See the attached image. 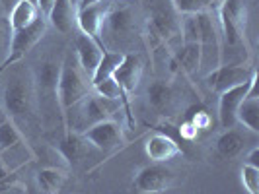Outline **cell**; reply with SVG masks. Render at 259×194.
<instances>
[{
    "instance_id": "obj_33",
    "label": "cell",
    "mask_w": 259,
    "mask_h": 194,
    "mask_svg": "<svg viewBox=\"0 0 259 194\" xmlns=\"http://www.w3.org/2000/svg\"><path fill=\"white\" fill-rule=\"evenodd\" d=\"M27 2H31V4H35V2H37V0H27Z\"/></svg>"
},
{
    "instance_id": "obj_22",
    "label": "cell",
    "mask_w": 259,
    "mask_h": 194,
    "mask_svg": "<svg viewBox=\"0 0 259 194\" xmlns=\"http://www.w3.org/2000/svg\"><path fill=\"white\" fill-rule=\"evenodd\" d=\"M123 56H125V52L104 51L100 64H98L96 72H94V74H92V78H90L92 86H94V84H98V82H104V80H107V78L113 76V72L117 70V66L123 62Z\"/></svg>"
},
{
    "instance_id": "obj_26",
    "label": "cell",
    "mask_w": 259,
    "mask_h": 194,
    "mask_svg": "<svg viewBox=\"0 0 259 194\" xmlns=\"http://www.w3.org/2000/svg\"><path fill=\"white\" fill-rule=\"evenodd\" d=\"M12 26H10V20L8 16H0V70L4 68L8 56H10V47H12Z\"/></svg>"
},
{
    "instance_id": "obj_29",
    "label": "cell",
    "mask_w": 259,
    "mask_h": 194,
    "mask_svg": "<svg viewBox=\"0 0 259 194\" xmlns=\"http://www.w3.org/2000/svg\"><path fill=\"white\" fill-rule=\"evenodd\" d=\"M247 165H253V167H259V148H251V152L247 155Z\"/></svg>"
},
{
    "instance_id": "obj_3",
    "label": "cell",
    "mask_w": 259,
    "mask_h": 194,
    "mask_svg": "<svg viewBox=\"0 0 259 194\" xmlns=\"http://www.w3.org/2000/svg\"><path fill=\"white\" fill-rule=\"evenodd\" d=\"M90 93H94L90 76L80 68L76 54L66 52L61 60V74H59V86H57L61 115H65L70 107L86 99Z\"/></svg>"
},
{
    "instance_id": "obj_24",
    "label": "cell",
    "mask_w": 259,
    "mask_h": 194,
    "mask_svg": "<svg viewBox=\"0 0 259 194\" xmlns=\"http://www.w3.org/2000/svg\"><path fill=\"white\" fill-rule=\"evenodd\" d=\"M178 16H195L203 12H217L214 0H169Z\"/></svg>"
},
{
    "instance_id": "obj_4",
    "label": "cell",
    "mask_w": 259,
    "mask_h": 194,
    "mask_svg": "<svg viewBox=\"0 0 259 194\" xmlns=\"http://www.w3.org/2000/svg\"><path fill=\"white\" fill-rule=\"evenodd\" d=\"M199 22V49H201V64L199 74H210L222 64L221 60V29L217 12L197 14Z\"/></svg>"
},
{
    "instance_id": "obj_13",
    "label": "cell",
    "mask_w": 259,
    "mask_h": 194,
    "mask_svg": "<svg viewBox=\"0 0 259 194\" xmlns=\"http://www.w3.org/2000/svg\"><path fill=\"white\" fill-rule=\"evenodd\" d=\"M143 70H144L143 58L139 54H135V52H127L123 56V62L117 66V70L113 72L111 78L119 84V88L123 90V93L129 97L139 88L141 78H143Z\"/></svg>"
},
{
    "instance_id": "obj_9",
    "label": "cell",
    "mask_w": 259,
    "mask_h": 194,
    "mask_svg": "<svg viewBox=\"0 0 259 194\" xmlns=\"http://www.w3.org/2000/svg\"><path fill=\"white\" fill-rule=\"evenodd\" d=\"M257 86V74L249 78L247 82L230 88V90L222 91L221 97H219V122L224 130L236 128V113H238V107L240 103L247 97V93Z\"/></svg>"
},
{
    "instance_id": "obj_5",
    "label": "cell",
    "mask_w": 259,
    "mask_h": 194,
    "mask_svg": "<svg viewBox=\"0 0 259 194\" xmlns=\"http://www.w3.org/2000/svg\"><path fill=\"white\" fill-rule=\"evenodd\" d=\"M33 72V84H35V97H37V109H49L59 111V97H57V86H59V74H61V62L45 58L37 64ZM63 116V115H61Z\"/></svg>"
},
{
    "instance_id": "obj_32",
    "label": "cell",
    "mask_w": 259,
    "mask_h": 194,
    "mask_svg": "<svg viewBox=\"0 0 259 194\" xmlns=\"http://www.w3.org/2000/svg\"><path fill=\"white\" fill-rule=\"evenodd\" d=\"M70 4L76 6V8H80V0H70Z\"/></svg>"
},
{
    "instance_id": "obj_1",
    "label": "cell",
    "mask_w": 259,
    "mask_h": 194,
    "mask_svg": "<svg viewBox=\"0 0 259 194\" xmlns=\"http://www.w3.org/2000/svg\"><path fill=\"white\" fill-rule=\"evenodd\" d=\"M2 105L8 118L18 126V122H29L37 113V97L33 72L26 66H18L10 70V76L4 84Z\"/></svg>"
},
{
    "instance_id": "obj_2",
    "label": "cell",
    "mask_w": 259,
    "mask_h": 194,
    "mask_svg": "<svg viewBox=\"0 0 259 194\" xmlns=\"http://www.w3.org/2000/svg\"><path fill=\"white\" fill-rule=\"evenodd\" d=\"M121 107L123 105L119 101H111V99L100 97L96 93H90L86 99H82L80 103L70 107L63 115L65 132L82 134L86 128H90L102 120H111L117 111H121Z\"/></svg>"
},
{
    "instance_id": "obj_28",
    "label": "cell",
    "mask_w": 259,
    "mask_h": 194,
    "mask_svg": "<svg viewBox=\"0 0 259 194\" xmlns=\"http://www.w3.org/2000/svg\"><path fill=\"white\" fill-rule=\"evenodd\" d=\"M53 4H55V0H37L35 2V6H37L39 14L43 16V18H47L49 16V12H51Z\"/></svg>"
},
{
    "instance_id": "obj_7",
    "label": "cell",
    "mask_w": 259,
    "mask_h": 194,
    "mask_svg": "<svg viewBox=\"0 0 259 194\" xmlns=\"http://www.w3.org/2000/svg\"><path fill=\"white\" fill-rule=\"evenodd\" d=\"M47 27H49L47 18L39 16L33 24H29V26L24 27V29H20V31H14L12 47H10V56H8V60H6L4 68H10L12 64H18L27 52L31 51L39 41L45 37ZM4 68H2V70H4Z\"/></svg>"
},
{
    "instance_id": "obj_20",
    "label": "cell",
    "mask_w": 259,
    "mask_h": 194,
    "mask_svg": "<svg viewBox=\"0 0 259 194\" xmlns=\"http://www.w3.org/2000/svg\"><path fill=\"white\" fill-rule=\"evenodd\" d=\"M246 136L236 128L224 130L219 140H217V152L226 157V159H234L246 150Z\"/></svg>"
},
{
    "instance_id": "obj_15",
    "label": "cell",
    "mask_w": 259,
    "mask_h": 194,
    "mask_svg": "<svg viewBox=\"0 0 259 194\" xmlns=\"http://www.w3.org/2000/svg\"><path fill=\"white\" fill-rule=\"evenodd\" d=\"M104 49L102 45H98L94 39H90L84 33H78L76 41H74V54H76V60L80 68L92 78V74L96 72V68L102 60V54H104Z\"/></svg>"
},
{
    "instance_id": "obj_21",
    "label": "cell",
    "mask_w": 259,
    "mask_h": 194,
    "mask_svg": "<svg viewBox=\"0 0 259 194\" xmlns=\"http://www.w3.org/2000/svg\"><path fill=\"white\" fill-rule=\"evenodd\" d=\"M39 16H41V14H39L35 4H31V2H27V0H20L12 8V12L8 14V20H10L12 31H20V29L27 27L29 24H33Z\"/></svg>"
},
{
    "instance_id": "obj_14",
    "label": "cell",
    "mask_w": 259,
    "mask_h": 194,
    "mask_svg": "<svg viewBox=\"0 0 259 194\" xmlns=\"http://www.w3.org/2000/svg\"><path fill=\"white\" fill-rule=\"evenodd\" d=\"M92 150H96V148L78 132H65L63 140L57 144V154L72 167L80 165L90 155Z\"/></svg>"
},
{
    "instance_id": "obj_6",
    "label": "cell",
    "mask_w": 259,
    "mask_h": 194,
    "mask_svg": "<svg viewBox=\"0 0 259 194\" xmlns=\"http://www.w3.org/2000/svg\"><path fill=\"white\" fill-rule=\"evenodd\" d=\"M178 182V175L166 163H150L139 169L131 182V190L135 194H158L169 190Z\"/></svg>"
},
{
    "instance_id": "obj_10",
    "label": "cell",
    "mask_w": 259,
    "mask_h": 194,
    "mask_svg": "<svg viewBox=\"0 0 259 194\" xmlns=\"http://www.w3.org/2000/svg\"><path fill=\"white\" fill-rule=\"evenodd\" d=\"M253 74H257V72L249 64H221L217 70H212L210 74L205 76V82L214 93L221 95L222 91L247 82Z\"/></svg>"
},
{
    "instance_id": "obj_34",
    "label": "cell",
    "mask_w": 259,
    "mask_h": 194,
    "mask_svg": "<svg viewBox=\"0 0 259 194\" xmlns=\"http://www.w3.org/2000/svg\"><path fill=\"white\" fill-rule=\"evenodd\" d=\"M0 16H2V8H0Z\"/></svg>"
},
{
    "instance_id": "obj_16",
    "label": "cell",
    "mask_w": 259,
    "mask_h": 194,
    "mask_svg": "<svg viewBox=\"0 0 259 194\" xmlns=\"http://www.w3.org/2000/svg\"><path fill=\"white\" fill-rule=\"evenodd\" d=\"M144 152L150 157L152 163H166L169 159H174L176 155L182 154V148L176 144L171 136L164 134V132H154L144 144Z\"/></svg>"
},
{
    "instance_id": "obj_25",
    "label": "cell",
    "mask_w": 259,
    "mask_h": 194,
    "mask_svg": "<svg viewBox=\"0 0 259 194\" xmlns=\"http://www.w3.org/2000/svg\"><path fill=\"white\" fill-rule=\"evenodd\" d=\"M24 140L26 138H24L22 130L18 128L10 118H6V120L0 122V155L6 154L12 148H16L18 144H22Z\"/></svg>"
},
{
    "instance_id": "obj_11",
    "label": "cell",
    "mask_w": 259,
    "mask_h": 194,
    "mask_svg": "<svg viewBox=\"0 0 259 194\" xmlns=\"http://www.w3.org/2000/svg\"><path fill=\"white\" fill-rule=\"evenodd\" d=\"M82 136L100 152H111V150H115L123 144V128L113 118L111 120H102V122L94 124L90 128H86L82 132Z\"/></svg>"
},
{
    "instance_id": "obj_8",
    "label": "cell",
    "mask_w": 259,
    "mask_h": 194,
    "mask_svg": "<svg viewBox=\"0 0 259 194\" xmlns=\"http://www.w3.org/2000/svg\"><path fill=\"white\" fill-rule=\"evenodd\" d=\"M111 8H113V0H96L88 6L80 8L76 14V27L80 29V33L94 39L104 49L105 43L102 39V27H104L105 18Z\"/></svg>"
},
{
    "instance_id": "obj_18",
    "label": "cell",
    "mask_w": 259,
    "mask_h": 194,
    "mask_svg": "<svg viewBox=\"0 0 259 194\" xmlns=\"http://www.w3.org/2000/svg\"><path fill=\"white\" fill-rule=\"evenodd\" d=\"M135 27V16L129 8H111L102 27V35L104 31L109 37H123L133 31Z\"/></svg>"
},
{
    "instance_id": "obj_31",
    "label": "cell",
    "mask_w": 259,
    "mask_h": 194,
    "mask_svg": "<svg viewBox=\"0 0 259 194\" xmlns=\"http://www.w3.org/2000/svg\"><path fill=\"white\" fill-rule=\"evenodd\" d=\"M92 2H96V0H80V8L88 6V4H92ZM80 8H78V10H80Z\"/></svg>"
},
{
    "instance_id": "obj_12",
    "label": "cell",
    "mask_w": 259,
    "mask_h": 194,
    "mask_svg": "<svg viewBox=\"0 0 259 194\" xmlns=\"http://www.w3.org/2000/svg\"><path fill=\"white\" fill-rule=\"evenodd\" d=\"M146 101L150 109L160 116H171L178 109V95L176 88L166 80H156L146 90Z\"/></svg>"
},
{
    "instance_id": "obj_23",
    "label": "cell",
    "mask_w": 259,
    "mask_h": 194,
    "mask_svg": "<svg viewBox=\"0 0 259 194\" xmlns=\"http://www.w3.org/2000/svg\"><path fill=\"white\" fill-rule=\"evenodd\" d=\"M65 181L66 173L57 167H45L37 173V186L45 194H57V190L63 188Z\"/></svg>"
},
{
    "instance_id": "obj_19",
    "label": "cell",
    "mask_w": 259,
    "mask_h": 194,
    "mask_svg": "<svg viewBox=\"0 0 259 194\" xmlns=\"http://www.w3.org/2000/svg\"><path fill=\"white\" fill-rule=\"evenodd\" d=\"M236 122L246 126L249 132H259V95L257 86L247 93V97L240 103L236 113Z\"/></svg>"
},
{
    "instance_id": "obj_27",
    "label": "cell",
    "mask_w": 259,
    "mask_h": 194,
    "mask_svg": "<svg viewBox=\"0 0 259 194\" xmlns=\"http://www.w3.org/2000/svg\"><path fill=\"white\" fill-rule=\"evenodd\" d=\"M242 184L249 194H259V167H253V165H244L242 171Z\"/></svg>"
},
{
    "instance_id": "obj_30",
    "label": "cell",
    "mask_w": 259,
    "mask_h": 194,
    "mask_svg": "<svg viewBox=\"0 0 259 194\" xmlns=\"http://www.w3.org/2000/svg\"><path fill=\"white\" fill-rule=\"evenodd\" d=\"M20 0H0V8H2V14L4 16H8V14L12 12V8L18 4Z\"/></svg>"
},
{
    "instance_id": "obj_17",
    "label": "cell",
    "mask_w": 259,
    "mask_h": 194,
    "mask_svg": "<svg viewBox=\"0 0 259 194\" xmlns=\"http://www.w3.org/2000/svg\"><path fill=\"white\" fill-rule=\"evenodd\" d=\"M76 14H78V8L70 4V0H55L51 12L47 16V22L59 33L68 35L76 27Z\"/></svg>"
}]
</instances>
